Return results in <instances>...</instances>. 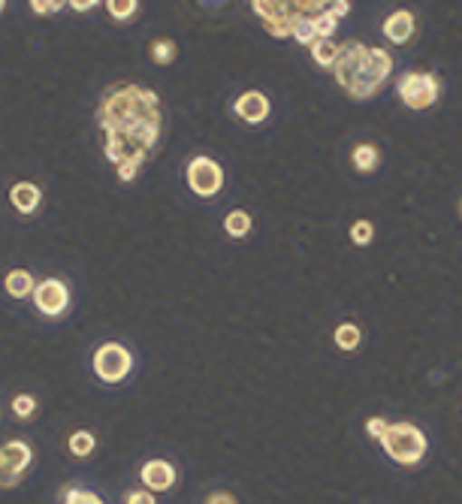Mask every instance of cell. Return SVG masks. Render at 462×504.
<instances>
[{"instance_id": "6da1fadb", "label": "cell", "mask_w": 462, "mask_h": 504, "mask_svg": "<svg viewBox=\"0 0 462 504\" xmlns=\"http://www.w3.org/2000/svg\"><path fill=\"white\" fill-rule=\"evenodd\" d=\"M160 97L151 88L124 82L109 88L97 106V128L103 133V157L121 182H133L160 139Z\"/></svg>"}, {"instance_id": "7a4b0ae2", "label": "cell", "mask_w": 462, "mask_h": 504, "mask_svg": "<svg viewBox=\"0 0 462 504\" xmlns=\"http://www.w3.org/2000/svg\"><path fill=\"white\" fill-rule=\"evenodd\" d=\"M332 73L348 97L371 100V97L384 91L387 79L393 76V55L387 49H375L351 40L339 49V61H335Z\"/></svg>"}, {"instance_id": "3957f363", "label": "cell", "mask_w": 462, "mask_h": 504, "mask_svg": "<svg viewBox=\"0 0 462 504\" xmlns=\"http://www.w3.org/2000/svg\"><path fill=\"white\" fill-rule=\"evenodd\" d=\"M366 432L402 468H417L426 459V450H429V441L414 423H390L384 417H369Z\"/></svg>"}, {"instance_id": "277c9868", "label": "cell", "mask_w": 462, "mask_h": 504, "mask_svg": "<svg viewBox=\"0 0 462 504\" xmlns=\"http://www.w3.org/2000/svg\"><path fill=\"white\" fill-rule=\"evenodd\" d=\"M254 13L260 15L263 24L272 37H294V28L299 19L305 15H317L326 10V0H312V4H303V0H254Z\"/></svg>"}, {"instance_id": "5b68a950", "label": "cell", "mask_w": 462, "mask_h": 504, "mask_svg": "<svg viewBox=\"0 0 462 504\" xmlns=\"http://www.w3.org/2000/svg\"><path fill=\"white\" fill-rule=\"evenodd\" d=\"M396 91H399V100H402L408 109L423 112V109H429V106L438 103L441 85L432 73H423V70H408V73H402V79L396 82Z\"/></svg>"}, {"instance_id": "8992f818", "label": "cell", "mask_w": 462, "mask_h": 504, "mask_svg": "<svg viewBox=\"0 0 462 504\" xmlns=\"http://www.w3.org/2000/svg\"><path fill=\"white\" fill-rule=\"evenodd\" d=\"M34 465V447L15 438L0 444V490H15Z\"/></svg>"}, {"instance_id": "52a82bcc", "label": "cell", "mask_w": 462, "mask_h": 504, "mask_svg": "<svg viewBox=\"0 0 462 504\" xmlns=\"http://www.w3.org/2000/svg\"><path fill=\"white\" fill-rule=\"evenodd\" d=\"M91 366H94V375L103 384H121L133 372V354L124 345H118V341H106V345L94 350Z\"/></svg>"}, {"instance_id": "ba28073f", "label": "cell", "mask_w": 462, "mask_h": 504, "mask_svg": "<svg viewBox=\"0 0 462 504\" xmlns=\"http://www.w3.org/2000/svg\"><path fill=\"white\" fill-rule=\"evenodd\" d=\"M185 176H188L190 194L199 196V200H212V196L224 191V166L206 155H197L190 160Z\"/></svg>"}, {"instance_id": "9c48e42d", "label": "cell", "mask_w": 462, "mask_h": 504, "mask_svg": "<svg viewBox=\"0 0 462 504\" xmlns=\"http://www.w3.org/2000/svg\"><path fill=\"white\" fill-rule=\"evenodd\" d=\"M34 305H36V311H40L43 318L58 320L70 309V287L63 284L61 278H43V281L36 284V290H34Z\"/></svg>"}, {"instance_id": "30bf717a", "label": "cell", "mask_w": 462, "mask_h": 504, "mask_svg": "<svg viewBox=\"0 0 462 504\" xmlns=\"http://www.w3.org/2000/svg\"><path fill=\"white\" fill-rule=\"evenodd\" d=\"M140 480H142L145 490L154 492V495L169 492L178 480V471H176V465L167 462V459H149V462L140 468Z\"/></svg>"}, {"instance_id": "8fae6325", "label": "cell", "mask_w": 462, "mask_h": 504, "mask_svg": "<svg viewBox=\"0 0 462 504\" xmlns=\"http://www.w3.org/2000/svg\"><path fill=\"white\" fill-rule=\"evenodd\" d=\"M233 112L239 115L245 124H254V128H257V124H263L269 119L272 103L263 91H245L239 100L233 103Z\"/></svg>"}, {"instance_id": "7c38bea8", "label": "cell", "mask_w": 462, "mask_h": 504, "mask_svg": "<svg viewBox=\"0 0 462 504\" xmlns=\"http://www.w3.org/2000/svg\"><path fill=\"white\" fill-rule=\"evenodd\" d=\"M414 31H417L414 13H408V10H396L384 19V37L393 43V46H405V43H411Z\"/></svg>"}, {"instance_id": "4fadbf2b", "label": "cell", "mask_w": 462, "mask_h": 504, "mask_svg": "<svg viewBox=\"0 0 462 504\" xmlns=\"http://www.w3.org/2000/svg\"><path fill=\"white\" fill-rule=\"evenodd\" d=\"M9 203L18 214H34L43 203V191L34 182H15L9 187Z\"/></svg>"}, {"instance_id": "5bb4252c", "label": "cell", "mask_w": 462, "mask_h": 504, "mask_svg": "<svg viewBox=\"0 0 462 504\" xmlns=\"http://www.w3.org/2000/svg\"><path fill=\"white\" fill-rule=\"evenodd\" d=\"M351 164L362 176L375 173V169L380 166V148L371 146V142H360V146H353V151H351Z\"/></svg>"}, {"instance_id": "9a60e30c", "label": "cell", "mask_w": 462, "mask_h": 504, "mask_svg": "<svg viewBox=\"0 0 462 504\" xmlns=\"http://www.w3.org/2000/svg\"><path fill=\"white\" fill-rule=\"evenodd\" d=\"M4 290L9 296H15V300H24V296H34L36 281L27 269H13V272H6V278H4Z\"/></svg>"}, {"instance_id": "2e32d148", "label": "cell", "mask_w": 462, "mask_h": 504, "mask_svg": "<svg viewBox=\"0 0 462 504\" xmlns=\"http://www.w3.org/2000/svg\"><path fill=\"white\" fill-rule=\"evenodd\" d=\"M332 341H335V347H339V350L351 354V350H357L362 345V329L357 327V323L344 320V323H339V327L332 329Z\"/></svg>"}, {"instance_id": "e0dca14e", "label": "cell", "mask_w": 462, "mask_h": 504, "mask_svg": "<svg viewBox=\"0 0 462 504\" xmlns=\"http://www.w3.org/2000/svg\"><path fill=\"white\" fill-rule=\"evenodd\" d=\"M251 227H254V221H251V214L245 212V209H233L224 218V233L230 239H245L251 233Z\"/></svg>"}, {"instance_id": "ac0fdd59", "label": "cell", "mask_w": 462, "mask_h": 504, "mask_svg": "<svg viewBox=\"0 0 462 504\" xmlns=\"http://www.w3.org/2000/svg\"><path fill=\"white\" fill-rule=\"evenodd\" d=\"M312 58H314V64L317 67H323V70H332L335 67V61H339V43H332V40H317L312 43Z\"/></svg>"}, {"instance_id": "d6986e66", "label": "cell", "mask_w": 462, "mask_h": 504, "mask_svg": "<svg viewBox=\"0 0 462 504\" xmlns=\"http://www.w3.org/2000/svg\"><path fill=\"white\" fill-rule=\"evenodd\" d=\"M149 55H151V61H154L158 67H167V64H172V61H176L178 46H176L172 40L160 37V40H154L151 46H149Z\"/></svg>"}, {"instance_id": "ffe728a7", "label": "cell", "mask_w": 462, "mask_h": 504, "mask_svg": "<svg viewBox=\"0 0 462 504\" xmlns=\"http://www.w3.org/2000/svg\"><path fill=\"white\" fill-rule=\"evenodd\" d=\"M67 447H70V453L76 456V459H85V456L94 453L97 441H94V435H91L88 429H79V432H72V435H70Z\"/></svg>"}, {"instance_id": "44dd1931", "label": "cell", "mask_w": 462, "mask_h": 504, "mask_svg": "<svg viewBox=\"0 0 462 504\" xmlns=\"http://www.w3.org/2000/svg\"><path fill=\"white\" fill-rule=\"evenodd\" d=\"M106 10H109V15H112L115 22H127V19H133V15L140 13V4H136V0H109Z\"/></svg>"}, {"instance_id": "7402d4cb", "label": "cell", "mask_w": 462, "mask_h": 504, "mask_svg": "<svg viewBox=\"0 0 462 504\" xmlns=\"http://www.w3.org/2000/svg\"><path fill=\"white\" fill-rule=\"evenodd\" d=\"M371 239H375V223L366 221V218L353 221V227H351V242H353V245L366 248V245H371Z\"/></svg>"}, {"instance_id": "603a6c76", "label": "cell", "mask_w": 462, "mask_h": 504, "mask_svg": "<svg viewBox=\"0 0 462 504\" xmlns=\"http://www.w3.org/2000/svg\"><path fill=\"white\" fill-rule=\"evenodd\" d=\"M63 504H106V501L100 499L97 492H91V490H79V486H70V490L63 492Z\"/></svg>"}, {"instance_id": "cb8c5ba5", "label": "cell", "mask_w": 462, "mask_h": 504, "mask_svg": "<svg viewBox=\"0 0 462 504\" xmlns=\"http://www.w3.org/2000/svg\"><path fill=\"white\" fill-rule=\"evenodd\" d=\"M13 414L18 420H31L34 414H36V399L31 393H22V395H15L13 399Z\"/></svg>"}, {"instance_id": "d4e9b609", "label": "cell", "mask_w": 462, "mask_h": 504, "mask_svg": "<svg viewBox=\"0 0 462 504\" xmlns=\"http://www.w3.org/2000/svg\"><path fill=\"white\" fill-rule=\"evenodd\" d=\"M63 6L67 4H61V0H31V10L36 15H54V13H61Z\"/></svg>"}, {"instance_id": "484cf974", "label": "cell", "mask_w": 462, "mask_h": 504, "mask_svg": "<svg viewBox=\"0 0 462 504\" xmlns=\"http://www.w3.org/2000/svg\"><path fill=\"white\" fill-rule=\"evenodd\" d=\"M124 504H158V495L149 490H133L124 495Z\"/></svg>"}, {"instance_id": "4316f807", "label": "cell", "mask_w": 462, "mask_h": 504, "mask_svg": "<svg viewBox=\"0 0 462 504\" xmlns=\"http://www.w3.org/2000/svg\"><path fill=\"white\" fill-rule=\"evenodd\" d=\"M203 504H239L236 501V495L233 492H224V490H217L212 495H206V501Z\"/></svg>"}, {"instance_id": "83f0119b", "label": "cell", "mask_w": 462, "mask_h": 504, "mask_svg": "<svg viewBox=\"0 0 462 504\" xmlns=\"http://www.w3.org/2000/svg\"><path fill=\"white\" fill-rule=\"evenodd\" d=\"M67 6H70V10H76V13H91L97 6V0H88V4H85V0H70Z\"/></svg>"}, {"instance_id": "f1b7e54d", "label": "cell", "mask_w": 462, "mask_h": 504, "mask_svg": "<svg viewBox=\"0 0 462 504\" xmlns=\"http://www.w3.org/2000/svg\"><path fill=\"white\" fill-rule=\"evenodd\" d=\"M6 10V0H0V13H4Z\"/></svg>"}, {"instance_id": "f546056e", "label": "cell", "mask_w": 462, "mask_h": 504, "mask_svg": "<svg viewBox=\"0 0 462 504\" xmlns=\"http://www.w3.org/2000/svg\"><path fill=\"white\" fill-rule=\"evenodd\" d=\"M459 214H462V200H459Z\"/></svg>"}]
</instances>
